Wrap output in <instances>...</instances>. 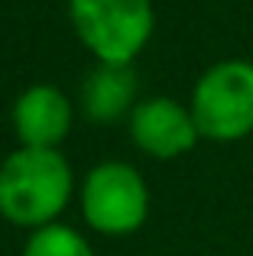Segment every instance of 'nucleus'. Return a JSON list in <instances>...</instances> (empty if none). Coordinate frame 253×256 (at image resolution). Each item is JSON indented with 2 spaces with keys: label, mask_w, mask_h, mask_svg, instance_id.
<instances>
[{
  "label": "nucleus",
  "mask_w": 253,
  "mask_h": 256,
  "mask_svg": "<svg viewBox=\"0 0 253 256\" xmlns=\"http://www.w3.org/2000/svg\"><path fill=\"white\" fill-rule=\"evenodd\" d=\"M188 110L202 140L237 143L253 133V62L224 58L198 75Z\"/></svg>",
  "instance_id": "nucleus-2"
},
{
  "label": "nucleus",
  "mask_w": 253,
  "mask_h": 256,
  "mask_svg": "<svg viewBox=\"0 0 253 256\" xmlns=\"http://www.w3.org/2000/svg\"><path fill=\"white\" fill-rule=\"evenodd\" d=\"M136 100V72L133 65H101L84 78L82 84V107L91 120L110 124L124 114H133Z\"/></svg>",
  "instance_id": "nucleus-7"
},
{
  "label": "nucleus",
  "mask_w": 253,
  "mask_h": 256,
  "mask_svg": "<svg viewBox=\"0 0 253 256\" xmlns=\"http://www.w3.org/2000/svg\"><path fill=\"white\" fill-rule=\"evenodd\" d=\"M68 20L101 65H133L156 26L150 0H68Z\"/></svg>",
  "instance_id": "nucleus-3"
},
{
  "label": "nucleus",
  "mask_w": 253,
  "mask_h": 256,
  "mask_svg": "<svg viewBox=\"0 0 253 256\" xmlns=\"http://www.w3.org/2000/svg\"><path fill=\"white\" fill-rule=\"evenodd\" d=\"M23 256H94L84 234H78L68 224H46L26 237Z\"/></svg>",
  "instance_id": "nucleus-8"
},
{
  "label": "nucleus",
  "mask_w": 253,
  "mask_h": 256,
  "mask_svg": "<svg viewBox=\"0 0 253 256\" xmlns=\"http://www.w3.org/2000/svg\"><path fill=\"white\" fill-rule=\"evenodd\" d=\"M20 146L58 150L72 130V100L52 84H32L16 98L10 110Z\"/></svg>",
  "instance_id": "nucleus-6"
},
{
  "label": "nucleus",
  "mask_w": 253,
  "mask_h": 256,
  "mask_svg": "<svg viewBox=\"0 0 253 256\" xmlns=\"http://www.w3.org/2000/svg\"><path fill=\"white\" fill-rule=\"evenodd\" d=\"M130 140L152 159H178L202 140L188 104L176 98H146L130 114Z\"/></svg>",
  "instance_id": "nucleus-5"
},
{
  "label": "nucleus",
  "mask_w": 253,
  "mask_h": 256,
  "mask_svg": "<svg viewBox=\"0 0 253 256\" xmlns=\"http://www.w3.org/2000/svg\"><path fill=\"white\" fill-rule=\"evenodd\" d=\"M84 224L108 237L136 234L150 218V188L130 162H101L84 175L82 185Z\"/></svg>",
  "instance_id": "nucleus-4"
},
{
  "label": "nucleus",
  "mask_w": 253,
  "mask_h": 256,
  "mask_svg": "<svg viewBox=\"0 0 253 256\" xmlns=\"http://www.w3.org/2000/svg\"><path fill=\"white\" fill-rule=\"evenodd\" d=\"M75 192L72 166L58 150L20 146L0 166V218L16 227L56 224Z\"/></svg>",
  "instance_id": "nucleus-1"
}]
</instances>
